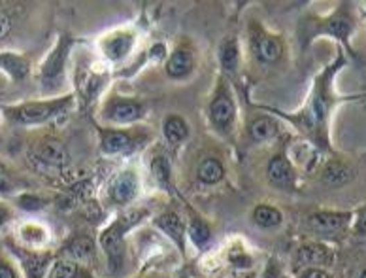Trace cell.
Masks as SVG:
<instances>
[{
    "label": "cell",
    "instance_id": "cell-1",
    "mask_svg": "<svg viewBox=\"0 0 366 278\" xmlns=\"http://www.w3.org/2000/svg\"><path fill=\"white\" fill-rule=\"evenodd\" d=\"M344 65V59L340 57L338 61L333 63L331 67L325 68L313 82L312 95L308 99L306 106L294 114H287L283 110L270 108V106H257L259 110H265L268 114L276 115L280 120H285L293 125L294 129L300 131V135H304L306 138H310L317 148H323V144L326 146V120L333 108V83L334 74L338 72V68Z\"/></svg>",
    "mask_w": 366,
    "mask_h": 278
},
{
    "label": "cell",
    "instance_id": "cell-2",
    "mask_svg": "<svg viewBox=\"0 0 366 278\" xmlns=\"http://www.w3.org/2000/svg\"><path fill=\"white\" fill-rule=\"evenodd\" d=\"M151 218V211L146 206H131L125 211L113 214V218L100 229L97 243H99L100 256L104 259L108 272L112 277H119L127 265L128 245L127 238L136 227H140L146 220Z\"/></svg>",
    "mask_w": 366,
    "mask_h": 278
},
{
    "label": "cell",
    "instance_id": "cell-3",
    "mask_svg": "<svg viewBox=\"0 0 366 278\" xmlns=\"http://www.w3.org/2000/svg\"><path fill=\"white\" fill-rule=\"evenodd\" d=\"M206 120L210 129L223 140H234L238 133L240 108L233 82L217 74L206 104Z\"/></svg>",
    "mask_w": 366,
    "mask_h": 278
},
{
    "label": "cell",
    "instance_id": "cell-4",
    "mask_svg": "<svg viewBox=\"0 0 366 278\" xmlns=\"http://www.w3.org/2000/svg\"><path fill=\"white\" fill-rule=\"evenodd\" d=\"M74 106H76V95H74V91H70L67 95L4 106L2 114L4 117H8V122L19 125V127H40V125L53 123L68 115L74 110Z\"/></svg>",
    "mask_w": 366,
    "mask_h": 278
},
{
    "label": "cell",
    "instance_id": "cell-5",
    "mask_svg": "<svg viewBox=\"0 0 366 278\" xmlns=\"http://www.w3.org/2000/svg\"><path fill=\"white\" fill-rule=\"evenodd\" d=\"M76 44H78V38H74L72 34H60L51 51L42 61L40 70H38V83L46 99L70 93L67 91L68 67H70V57H72Z\"/></svg>",
    "mask_w": 366,
    "mask_h": 278
},
{
    "label": "cell",
    "instance_id": "cell-6",
    "mask_svg": "<svg viewBox=\"0 0 366 278\" xmlns=\"http://www.w3.org/2000/svg\"><path fill=\"white\" fill-rule=\"evenodd\" d=\"M147 115V102L140 97H131L110 91L99 101L97 120L104 127H134Z\"/></svg>",
    "mask_w": 366,
    "mask_h": 278
},
{
    "label": "cell",
    "instance_id": "cell-7",
    "mask_svg": "<svg viewBox=\"0 0 366 278\" xmlns=\"http://www.w3.org/2000/svg\"><path fill=\"white\" fill-rule=\"evenodd\" d=\"M99 133V152L104 157H133L146 148L147 144L153 142V133L142 127H104L97 123Z\"/></svg>",
    "mask_w": 366,
    "mask_h": 278
},
{
    "label": "cell",
    "instance_id": "cell-8",
    "mask_svg": "<svg viewBox=\"0 0 366 278\" xmlns=\"http://www.w3.org/2000/svg\"><path fill=\"white\" fill-rule=\"evenodd\" d=\"M142 177L136 167L127 165L108 178L102 188V203L106 208L119 212L131 208L142 195Z\"/></svg>",
    "mask_w": 366,
    "mask_h": 278
},
{
    "label": "cell",
    "instance_id": "cell-9",
    "mask_svg": "<svg viewBox=\"0 0 366 278\" xmlns=\"http://www.w3.org/2000/svg\"><path fill=\"white\" fill-rule=\"evenodd\" d=\"M247 51L260 67H274L285 55V42L281 34L267 28L260 21L251 19L247 25Z\"/></svg>",
    "mask_w": 366,
    "mask_h": 278
},
{
    "label": "cell",
    "instance_id": "cell-10",
    "mask_svg": "<svg viewBox=\"0 0 366 278\" xmlns=\"http://www.w3.org/2000/svg\"><path fill=\"white\" fill-rule=\"evenodd\" d=\"M136 38L138 33L133 27H119L108 31L106 34H102L97 40V51H99L100 59L115 67L125 63L133 55L134 46H136Z\"/></svg>",
    "mask_w": 366,
    "mask_h": 278
},
{
    "label": "cell",
    "instance_id": "cell-11",
    "mask_svg": "<svg viewBox=\"0 0 366 278\" xmlns=\"http://www.w3.org/2000/svg\"><path fill=\"white\" fill-rule=\"evenodd\" d=\"M151 225L157 229V233H160L167 240H170L174 248L185 258L187 222H185V216H183L178 208H174V206L163 208L159 214H155V216L151 218Z\"/></svg>",
    "mask_w": 366,
    "mask_h": 278
},
{
    "label": "cell",
    "instance_id": "cell-12",
    "mask_svg": "<svg viewBox=\"0 0 366 278\" xmlns=\"http://www.w3.org/2000/svg\"><path fill=\"white\" fill-rule=\"evenodd\" d=\"M197 65H199V59H197V51L191 46V42H181L168 51L163 67H165V74L168 80L181 83L193 78L197 72Z\"/></svg>",
    "mask_w": 366,
    "mask_h": 278
},
{
    "label": "cell",
    "instance_id": "cell-13",
    "mask_svg": "<svg viewBox=\"0 0 366 278\" xmlns=\"http://www.w3.org/2000/svg\"><path fill=\"white\" fill-rule=\"evenodd\" d=\"M108 82H110V72H106V68H102V70H97L94 67L81 68L76 76L74 95L76 99H81L80 102H83V106L99 104Z\"/></svg>",
    "mask_w": 366,
    "mask_h": 278
},
{
    "label": "cell",
    "instance_id": "cell-14",
    "mask_svg": "<svg viewBox=\"0 0 366 278\" xmlns=\"http://www.w3.org/2000/svg\"><path fill=\"white\" fill-rule=\"evenodd\" d=\"M99 243L97 238L87 235V233H74L67 238V243L63 245L57 256L60 258L72 259L76 263L83 265L87 269H91L94 272V263L99 261ZM102 258V256H100Z\"/></svg>",
    "mask_w": 366,
    "mask_h": 278
},
{
    "label": "cell",
    "instance_id": "cell-15",
    "mask_svg": "<svg viewBox=\"0 0 366 278\" xmlns=\"http://www.w3.org/2000/svg\"><path fill=\"white\" fill-rule=\"evenodd\" d=\"M265 177L272 188L291 191L297 188V167L289 157L287 148L274 152L265 167Z\"/></svg>",
    "mask_w": 366,
    "mask_h": 278
},
{
    "label": "cell",
    "instance_id": "cell-16",
    "mask_svg": "<svg viewBox=\"0 0 366 278\" xmlns=\"http://www.w3.org/2000/svg\"><path fill=\"white\" fill-rule=\"evenodd\" d=\"M306 28V34L302 36V44L306 46L310 42L319 36V34H331L334 38H338L342 42H347L349 34L353 31V21L351 17L344 12V10H336L333 15H328L326 19L323 21H312L304 25Z\"/></svg>",
    "mask_w": 366,
    "mask_h": 278
},
{
    "label": "cell",
    "instance_id": "cell-17",
    "mask_svg": "<svg viewBox=\"0 0 366 278\" xmlns=\"http://www.w3.org/2000/svg\"><path fill=\"white\" fill-rule=\"evenodd\" d=\"M33 161L47 170H65L70 165V156L65 144L57 138H44L34 144Z\"/></svg>",
    "mask_w": 366,
    "mask_h": 278
},
{
    "label": "cell",
    "instance_id": "cell-18",
    "mask_svg": "<svg viewBox=\"0 0 366 278\" xmlns=\"http://www.w3.org/2000/svg\"><path fill=\"white\" fill-rule=\"evenodd\" d=\"M187 222V243L197 252H208L213 245V227L206 218L194 211L191 204L183 201Z\"/></svg>",
    "mask_w": 366,
    "mask_h": 278
},
{
    "label": "cell",
    "instance_id": "cell-19",
    "mask_svg": "<svg viewBox=\"0 0 366 278\" xmlns=\"http://www.w3.org/2000/svg\"><path fill=\"white\" fill-rule=\"evenodd\" d=\"M334 261V254L333 250L328 248L323 243H302V245L297 248V254H294V263L299 265L300 269H326L331 267Z\"/></svg>",
    "mask_w": 366,
    "mask_h": 278
},
{
    "label": "cell",
    "instance_id": "cell-20",
    "mask_svg": "<svg viewBox=\"0 0 366 278\" xmlns=\"http://www.w3.org/2000/svg\"><path fill=\"white\" fill-rule=\"evenodd\" d=\"M281 133V122L280 117L268 114L265 110H260V114L249 120L246 125L247 138L253 144H268L272 142L274 138H278Z\"/></svg>",
    "mask_w": 366,
    "mask_h": 278
},
{
    "label": "cell",
    "instance_id": "cell-21",
    "mask_svg": "<svg viewBox=\"0 0 366 278\" xmlns=\"http://www.w3.org/2000/svg\"><path fill=\"white\" fill-rule=\"evenodd\" d=\"M217 61H219V74L226 76L231 82L242 68V44L238 34H226L217 46Z\"/></svg>",
    "mask_w": 366,
    "mask_h": 278
},
{
    "label": "cell",
    "instance_id": "cell-22",
    "mask_svg": "<svg viewBox=\"0 0 366 278\" xmlns=\"http://www.w3.org/2000/svg\"><path fill=\"white\" fill-rule=\"evenodd\" d=\"M353 222L351 212H338V211H317L308 216V225L319 235H333V233H342L347 225Z\"/></svg>",
    "mask_w": 366,
    "mask_h": 278
},
{
    "label": "cell",
    "instance_id": "cell-23",
    "mask_svg": "<svg viewBox=\"0 0 366 278\" xmlns=\"http://www.w3.org/2000/svg\"><path fill=\"white\" fill-rule=\"evenodd\" d=\"M19 263L25 271V278H46L49 267L53 263L55 254L49 250H31V248H15Z\"/></svg>",
    "mask_w": 366,
    "mask_h": 278
},
{
    "label": "cell",
    "instance_id": "cell-24",
    "mask_svg": "<svg viewBox=\"0 0 366 278\" xmlns=\"http://www.w3.org/2000/svg\"><path fill=\"white\" fill-rule=\"evenodd\" d=\"M160 135L170 148H181L191 138V125L181 114H167L160 122Z\"/></svg>",
    "mask_w": 366,
    "mask_h": 278
},
{
    "label": "cell",
    "instance_id": "cell-25",
    "mask_svg": "<svg viewBox=\"0 0 366 278\" xmlns=\"http://www.w3.org/2000/svg\"><path fill=\"white\" fill-rule=\"evenodd\" d=\"M226 165L217 156H204L194 167V180L204 188H215L225 182Z\"/></svg>",
    "mask_w": 366,
    "mask_h": 278
},
{
    "label": "cell",
    "instance_id": "cell-26",
    "mask_svg": "<svg viewBox=\"0 0 366 278\" xmlns=\"http://www.w3.org/2000/svg\"><path fill=\"white\" fill-rule=\"evenodd\" d=\"M147 170H149V177L157 183V188L163 191H167L170 195H174V170L172 163L165 152L155 149L153 154L149 156V163H147Z\"/></svg>",
    "mask_w": 366,
    "mask_h": 278
},
{
    "label": "cell",
    "instance_id": "cell-27",
    "mask_svg": "<svg viewBox=\"0 0 366 278\" xmlns=\"http://www.w3.org/2000/svg\"><path fill=\"white\" fill-rule=\"evenodd\" d=\"M249 220L255 227H259L263 231H274L280 229L283 222H285V214L280 206H276L274 203H257L249 212Z\"/></svg>",
    "mask_w": 366,
    "mask_h": 278
},
{
    "label": "cell",
    "instance_id": "cell-28",
    "mask_svg": "<svg viewBox=\"0 0 366 278\" xmlns=\"http://www.w3.org/2000/svg\"><path fill=\"white\" fill-rule=\"evenodd\" d=\"M0 70L12 80V82H23L31 74V59L15 51H2L0 54Z\"/></svg>",
    "mask_w": 366,
    "mask_h": 278
},
{
    "label": "cell",
    "instance_id": "cell-29",
    "mask_svg": "<svg viewBox=\"0 0 366 278\" xmlns=\"http://www.w3.org/2000/svg\"><path fill=\"white\" fill-rule=\"evenodd\" d=\"M46 278H99L91 269H87L83 265L76 263L72 259L60 258L55 254V259Z\"/></svg>",
    "mask_w": 366,
    "mask_h": 278
},
{
    "label": "cell",
    "instance_id": "cell-30",
    "mask_svg": "<svg viewBox=\"0 0 366 278\" xmlns=\"http://www.w3.org/2000/svg\"><path fill=\"white\" fill-rule=\"evenodd\" d=\"M19 238L25 248L31 250H44L49 243V229L40 222H25L19 225Z\"/></svg>",
    "mask_w": 366,
    "mask_h": 278
},
{
    "label": "cell",
    "instance_id": "cell-31",
    "mask_svg": "<svg viewBox=\"0 0 366 278\" xmlns=\"http://www.w3.org/2000/svg\"><path fill=\"white\" fill-rule=\"evenodd\" d=\"M353 178V169L344 161H338V159H333L325 163L323 170H321V180L331 186V188H340L344 186Z\"/></svg>",
    "mask_w": 366,
    "mask_h": 278
},
{
    "label": "cell",
    "instance_id": "cell-32",
    "mask_svg": "<svg viewBox=\"0 0 366 278\" xmlns=\"http://www.w3.org/2000/svg\"><path fill=\"white\" fill-rule=\"evenodd\" d=\"M19 180L10 172L4 161L0 159V195H15L19 191Z\"/></svg>",
    "mask_w": 366,
    "mask_h": 278
},
{
    "label": "cell",
    "instance_id": "cell-33",
    "mask_svg": "<svg viewBox=\"0 0 366 278\" xmlns=\"http://www.w3.org/2000/svg\"><path fill=\"white\" fill-rule=\"evenodd\" d=\"M49 203L44 197L36 195V193H23V195L17 197V204L19 208L27 212H38L42 208H46V204Z\"/></svg>",
    "mask_w": 366,
    "mask_h": 278
},
{
    "label": "cell",
    "instance_id": "cell-34",
    "mask_svg": "<svg viewBox=\"0 0 366 278\" xmlns=\"http://www.w3.org/2000/svg\"><path fill=\"white\" fill-rule=\"evenodd\" d=\"M353 233L366 237V204L353 214Z\"/></svg>",
    "mask_w": 366,
    "mask_h": 278
},
{
    "label": "cell",
    "instance_id": "cell-35",
    "mask_svg": "<svg viewBox=\"0 0 366 278\" xmlns=\"http://www.w3.org/2000/svg\"><path fill=\"white\" fill-rule=\"evenodd\" d=\"M0 278H23V277H21V272L17 271V267H15L12 261L0 258Z\"/></svg>",
    "mask_w": 366,
    "mask_h": 278
},
{
    "label": "cell",
    "instance_id": "cell-36",
    "mask_svg": "<svg viewBox=\"0 0 366 278\" xmlns=\"http://www.w3.org/2000/svg\"><path fill=\"white\" fill-rule=\"evenodd\" d=\"M12 27H14V21H12V15L0 10V42L6 40V36L12 33Z\"/></svg>",
    "mask_w": 366,
    "mask_h": 278
},
{
    "label": "cell",
    "instance_id": "cell-37",
    "mask_svg": "<svg viewBox=\"0 0 366 278\" xmlns=\"http://www.w3.org/2000/svg\"><path fill=\"white\" fill-rule=\"evenodd\" d=\"M297 278H333V277L328 275L326 269H313V267H310V269H300V271L297 272Z\"/></svg>",
    "mask_w": 366,
    "mask_h": 278
},
{
    "label": "cell",
    "instance_id": "cell-38",
    "mask_svg": "<svg viewBox=\"0 0 366 278\" xmlns=\"http://www.w3.org/2000/svg\"><path fill=\"white\" fill-rule=\"evenodd\" d=\"M10 218H12V212H10V208H8V206H4V204H0V229L6 225L8 222H10Z\"/></svg>",
    "mask_w": 366,
    "mask_h": 278
},
{
    "label": "cell",
    "instance_id": "cell-39",
    "mask_svg": "<svg viewBox=\"0 0 366 278\" xmlns=\"http://www.w3.org/2000/svg\"><path fill=\"white\" fill-rule=\"evenodd\" d=\"M357 278H366V267H363V269L357 272Z\"/></svg>",
    "mask_w": 366,
    "mask_h": 278
},
{
    "label": "cell",
    "instance_id": "cell-40",
    "mask_svg": "<svg viewBox=\"0 0 366 278\" xmlns=\"http://www.w3.org/2000/svg\"><path fill=\"white\" fill-rule=\"evenodd\" d=\"M138 278H165V277H157V275H144V277H138Z\"/></svg>",
    "mask_w": 366,
    "mask_h": 278
}]
</instances>
